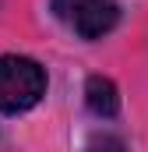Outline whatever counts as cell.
<instances>
[{"label": "cell", "mask_w": 148, "mask_h": 152, "mask_svg": "<svg viewBox=\"0 0 148 152\" xmlns=\"http://www.w3.org/2000/svg\"><path fill=\"white\" fill-rule=\"evenodd\" d=\"M92 152H123V145L116 138H95L92 142Z\"/></svg>", "instance_id": "cell-4"}, {"label": "cell", "mask_w": 148, "mask_h": 152, "mask_svg": "<svg viewBox=\"0 0 148 152\" xmlns=\"http://www.w3.org/2000/svg\"><path fill=\"white\" fill-rule=\"evenodd\" d=\"M85 103H88V110L95 117H116V110H120V92H116V85H113L110 78L92 75L85 81Z\"/></svg>", "instance_id": "cell-3"}, {"label": "cell", "mask_w": 148, "mask_h": 152, "mask_svg": "<svg viewBox=\"0 0 148 152\" xmlns=\"http://www.w3.org/2000/svg\"><path fill=\"white\" fill-rule=\"evenodd\" d=\"M53 14L81 39H102L120 21L116 0H53Z\"/></svg>", "instance_id": "cell-2"}, {"label": "cell", "mask_w": 148, "mask_h": 152, "mask_svg": "<svg viewBox=\"0 0 148 152\" xmlns=\"http://www.w3.org/2000/svg\"><path fill=\"white\" fill-rule=\"evenodd\" d=\"M46 96V71L32 57H0V113H25Z\"/></svg>", "instance_id": "cell-1"}]
</instances>
